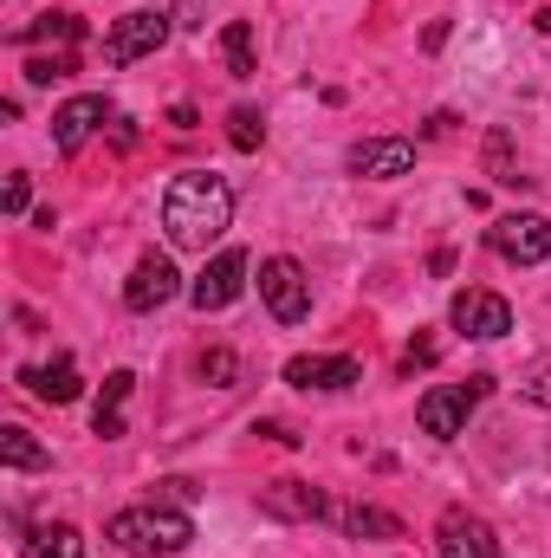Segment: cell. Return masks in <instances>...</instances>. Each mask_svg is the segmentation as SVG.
<instances>
[{
    "label": "cell",
    "instance_id": "obj_1",
    "mask_svg": "<svg viewBox=\"0 0 551 558\" xmlns=\"http://www.w3.org/2000/svg\"><path fill=\"white\" fill-rule=\"evenodd\" d=\"M234 221V189L208 169H182L169 189H162V234L182 247V254H208Z\"/></svg>",
    "mask_w": 551,
    "mask_h": 558
},
{
    "label": "cell",
    "instance_id": "obj_2",
    "mask_svg": "<svg viewBox=\"0 0 551 558\" xmlns=\"http://www.w3.org/2000/svg\"><path fill=\"white\" fill-rule=\"evenodd\" d=\"M105 533H111V546L124 558H169L195 539V520L175 513V507H131V513H118Z\"/></svg>",
    "mask_w": 551,
    "mask_h": 558
},
{
    "label": "cell",
    "instance_id": "obj_3",
    "mask_svg": "<svg viewBox=\"0 0 551 558\" xmlns=\"http://www.w3.org/2000/svg\"><path fill=\"white\" fill-rule=\"evenodd\" d=\"M493 390V377H467V384H434L421 403H415V422L434 435V441H454V435H467V416H474V403Z\"/></svg>",
    "mask_w": 551,
    "mask_h": 558
},
{
    "label": "cell",
    "instance_id": "obj_4",
    "mask_svg": "<svg viewBox=\"0 0 551 558\" xmlns=\"http://www.w3.org/2000/svg\"><path fill=\"white\" fill-rule=\"evenodd\" d=\"M260 299H267V312H273L279 325H298L311 312V279H305L298 260L273 254V260H260Z\"/></svg>",
    "mask_w": 551,
    "mask_h": 558
},
{
    "label": "cell",
    "instance_id": "obj_5",
    "mask_svg": "<svg viewBox=\"0 0 551 558\" xmlns=\"http://www.w3.org/2000/svg\"><path fill=\"white\" fill-rule=\"evenodd\" d=\"M487 241H493V254L513 260V267H539V260H551V221L546 215H500V221L487 228Z\"/></svg>",
    "mask_w": 551,
    "mask_h": 558
},
{
    "label": "cell",
    "instance_id": "obj_6",
    "mask_svg": "<svg viewBox=\"0 0 551 558\" xmlns=\"http://www.w3.org/2000/svg\"><path fill=\"white\" fill-rule=\"evenodd\" d=\"M241 292H247V254H241V247H221V254L201 267V279L188 286L195 312H228Z\"/></svg>",
    "mask_w": 551,
    "mask_h": 558
},
{
    "label": "cell",
    "instance_id": "obj_7",
    "mask_svg": "<svg viewBox=\"0 0 551 558\" xmlns=\"http://www.w3.org/2000/svg\"><path fill=\"white\" fill-rule=\"evenodd\" d=\"M162 39H169V20L149 13V7H137V13L111 20V33H105V65H137L143 52H156Z\"/></svg>",
    "mask_w": 551,
    "mask_h": 558
},
{
    "label": "cell",
    "instance_id": "obj_8",
    "mask_svg": "<svg viewBox=\"0 0 551 558\" xmlns=\"http://www.w3.org/2000/svg\"><path fill=\"white\" fill-rule=\"evenodd\" d=\"M434 553H441V558H500V533H493L480 513L448 507V513H441V526H434Z\"/></svg>",
    "mask_w": 551,
    "mask_h": 558
},
{
    "label": "cell",
    "instance_id": "obj_9",
    "mask_svg": "<svg viewBox=\"0 0 551 558\" xmlns=\"http://www.w3.org/2000/svg\"><path fill=\"white\" fill-rule=\"evenodd\" d=\"M448 318H454V331H467V338H506V331H513V305H506L500 292H480V286H467Z\"/></svg>",
    "mask_w": 551,
    "mask_h": 558
},
{
    "label": "cell",
    "instance_id": "obj_10",
    "mask_svg": "<svg viewBox=\"0 0 551 558\" xmlns=\"http://www.w3.org/2000/svg\"><path fill=\"white\" fill-rule=\"evenodd\" d=\"M182 292V274H175V260H162V254H143L137 274L124 279V305L131 312H156V305H169Z\"/></svg>",
    "mask_w": 551,
    "mask_h": 558
},
{
    "label": "cell",
    "instance_id": "obj_11",
    "mask_svg": "<svg viewBox=\"0 0 551 558\" xmlns=\"http://www.w3.org/2000/svg\"><path fill=\"white\" fill-rule=\"evenodd\" d=\"M111 118V105H105V92H85V98H65L59 111H52V143L65 149V156H78L85 149V137L98 131Z\"/></svg>",
    "mask_w": 551,
    "mask_h": 558
},
{
    "label": "cell",
    "instance_id": "obj_12",
    "mask_svg": "<svg viewBox=\"0 0 551 558\" xmlns=\"http://www.w3.org/2000/svg\"><path fill=\"white\" fill-rule=\"evenodd\" d=\"M351 175H377V182H390V175H409L415 169V143L409 137H370V143H351Z\"/></svg>",
    "mask_w": 551,
    "mask_h": 558
},
{
    "label": "cell",
    "instance_id": "obj_13",
    "mask_svg": "<svg viewBox=\"0 0 551 558\" xmlns=\"http://www.w3.org/2000/svg\"><path fill=\"white\" fill-rule=\"evenodd\" d=\"M285 384H298V390H351V384H364V364L357 357H292Z\"/></svg>",
    "mask_w": 551,
    "mask_h": 558
},
{
    "label": "cell",
    "instance_id": "obj_14",
    "mask_svg": "<svg viewBox=\"0 0 551 558\" xmlns=\"http://www.w3.org/2000/svg\"><path fill=\"white\" fill-rule=\"evenodd\" d=\"M260 507L279 513V520H325V513H331V500H325L311 481H273V487L260 494Z\"/></svg>",
    "mask_w": 551,
    "mask_h": 558
},
{
    "label": "cell",
    "instance_id": "obj_15",
    "mask_svg": "<svg viewBox=\"0 0 551 558\" xmlns=\"http://www.w3.org/2000/svg\"><path fill=\"white\" fill-rule=\"evenodd\" d=\"M20 384L39 397V403H78V364L72 357H52V364H39V371H20Z\"/></svg>",
    "mask_w": 551,
    "mask_h": 558
},
{
    "label": "cell",
    "instance_id": "obj_16",
    "mask_svg": "<svg viewBox=\"0 0 551 558\" xmlns=\"http://www.w3.org/2000/svg\"><path fill=\"white\" fill-rule=\"evenodd\" d=\"M131 390H137L131 371H111V377H105V397H98V410H91V428H98L105 441L131 435V428H124V403H131Z\"/></svg>",
    "mask_w": 551,
    "mask_h": 558
},
{
    "label": "cell",
    "instance_id": "obj_17",
    "mask_svg": "<svg viewBox=\"0 0 551 558\" xmlns=\"http://www.w3.org/2000/svg\"><path fill=\"white\" fill-rule=\"evenodd\" d=\"M39 39H59V46H72V39H85V20H78V13H39V20L13 26V46H39Z\"/></svg>",
    "mask_w": 551,
    "mask_h": 558
},
{
    "label": "cell",
    "instance_id": "obj_18",
    "mask_svg": "<svg viewBox=\"0 0 551 558\" xmlns=\"http://www.w3.org/2000/svg\"><path fill=\"white\" fill-rule=\"evenodd\" d=\"M0 461H7L13 474H39V468H52V454H46L20 422H7V428H0Z\"/></svg>",
    "mask_w": 551,
    "mask_h": 558
},
{
    "label": "cell",
    "instance_id": "obj_19",
    "mask_svg": "<svg viewBox=\"0 0 551 558\" xmlns=\"http://www.w3.org/2000/svg\"><path fill=\"white\" fill-rule=\"evenodd\" d=\"M221 59H228L234 78H254V72H260V65H254V26H247V20H228V26H221Z\"/></svg>",
    "mask_w": 551,
    "mask_h": 558
},
{
    "label": "cell",
    "instance_id": "obj_20",
    "mask_svg": "<svg viewBox=\"0 0 551 558\" xmlns=\"http://www.w3.org/2000/svg\"><path fill=\"white\" fill-rule=\"evenodd\" d=\"M20 558H85V539H78V526H46L20 546Z\"/></svg>",
    "mask_w": 551,
    "mask_h": 558
},
{
    "label": "cell",
    "instance_id": "obj_21",
    "mask_svg": "<svg viewBox=\"0 0 551 558\" xmlns=\"http://www.w3.org/2000/svg\"><path fill=\"white\" fill-rule=\"evenodd\" d=\"M344 533H351V539H403V520L383 513V507H351V513H344Z\"/></svg>",
    "mask_w": 551,
    "mask_h": 558
},
{
    "label": "cell",
    "instance_id": "obj_22",
    "mask_svg": "<svg viewBox=\"0 0 551 558\" xmlns=\"http://www.w3.org/2000/svg\"><path fill=\"white\" fill-rule=\"evenodd\" d=\"M195 371H201V384H215V390H234V384H241V357H234L228 344L201 351V357H195Z\"/></svg>",
    "mask_w": 551,
    "mask_h": 558
},
{
    "label": "cell",
    "instance_id": "obj_23",
    "mask_svg": "<svg viewBox=\"0 0 551 558\" xmlns=\"http://www.w3.org/2000/svg\"><path fill=\"white\" fill-rule=\"evenodd\" d=\"M228 143H234V149H260V143H267V124H260L254 105H234V111H228Z\"/></svg>",
    "mask_w": 551,
    "mask_h": 558
},
{
    "label": "cell",
    "instance_id": "obj_24",
    "mask_svg": "<svg viewBox=\"0 0 551 558\" xmlns=\"http://www.w3.org/2000/svg\"><path fill=\"white\" fill-rule=\"evenodd\" d=\"M519 397H526L532 410H551V351L546 357H532V371L519 377Z\"/></svg>",
    "mask_w": 551,
    "mask_h": 558
},
{
    "label": "cell",
    "instance_id": "obj_25",
    "mask_svg": "<svg viewBox=\"0 0 551 558\" xmlns=\"http://www.w3.org/2000/svg\"><path fill=\"white\" fill-rule=\"evenodd\" d=\"M78 59L72 52H52V59H26V85H52V78H72Z\"/></svg>",
    "mask_w": 551,
    "mask_h": 558
},
{
    "label": "cell",
    "instance_id": "obj_26",
    "mask_svg": "<svg viewBox=\"0 0 551 558\" xmlns=\"http://www.w3.org/2000/svg\"><path fill=\"white\" fill-rule=\"evenodd\" d=\"M26 202H33L26 175H7V189H0V208H7V215H26Z\"/></svg>",
    "mask_w": 551,
    "mask_h": 558
},
{
    "label": "cell",
    "instance_id": "obj_27",
    "mask_svg": "<svg viewBox=\"0 0 551 558\" xmlns=\"http://www.w3.org/2000/svg\"><path fill=\"white\" fill-rule=\"evenodd\" d=\"M434 357H441V344H434V338H415L409 357H403V371H415V364H434Z\"/></svg>",
    "mask_w": 551,
    "mask_h": 558
},
{
    "label": "cell",
    "instance_id": "obj_28",
    "mask_svg": "<svg viewBox=\"0 0 551 558\" xmlns=\"http://www.w3.org/2000/svg\"><path fill=\"white\" fill-rule=\"evenodd\" d=\"M254 435H273V441H285V448H298V441H305V435H298V428H285V422H260Z\"/></svg>",
    "mask_w": 551,
    "mask_h": 558
},
{
    "label": "cell",
    "instance_id": "obj_29",
    "mask_svg": "<svg viewBox=\"0 0 551 558\" xmlns=\"http://www.w3.org/2000/svg\"><path fill=\"white\" fill-rule=\"evenodd\" d=\"M169 124H175V131H195L201 118H195V105H169Z\"/></svg>",
    "mask_w": 551,
    "mask_h": 558
},
{
    "label": "cell",
    "instance_id": "obj_30",
    "mask_svg": "<svg viewBox=\"0 0 551 558\" xmlns=\"http://www.w3.org/2000/svg\"><path fill=\"white\" fill-rule=\"evenodd\" d=\"M532 26H539V39H551V7H539V13H532Z\"/></svg>",
    "mask_w": 551,
    "mask_h": 558
}]
</instances>
